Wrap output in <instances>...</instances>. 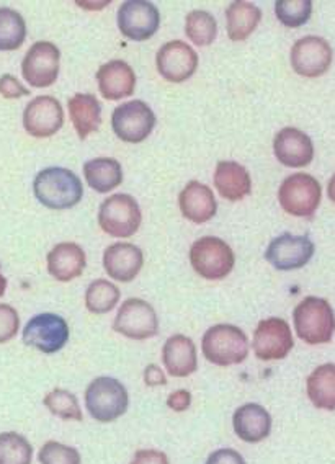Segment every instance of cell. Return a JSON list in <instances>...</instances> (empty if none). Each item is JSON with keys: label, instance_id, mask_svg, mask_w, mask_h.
I'll return each instance as SVG.
<instances>
[{"label": "cell", "instance_id": "obj_34", "mask_svg": "<svg viewBox=\"0 0 335 464\" xmlns=\"http://www.w3.org/2000/svg\"><path fill=\"white\" fill-rule=\"evenodd\" d=\"M43 404L48 407L51 414L56 415L62 420H76V422L82 420V411L79 406V401L76 394H72L71 391L56 388L46 394V398L43 399Z\"/></svg>", "mask_w": 335, "mask_h": 464}, {"label": "cell", "instance_id": "obj_38", "mask_svg": "<svg viewBox=\"0 0 335 464\" xmlns=\"http://www.w3.org/2000/svg\"><path fill=\"white\" fill-rule=\"evenodd\" d=\"M0 95L4 99H20V97L30 95V91L14 75L5 74L0 77Z\"/></svg>", "mask_w": 335, "mask_h": 464}, {"label": "cell", "instance_id": "obj_37", "mask_svg": "<svg viewBox=\"0 0 335 464\" xmlns=\"http://www.w3.org/2000/svg\"><path fill=\"white\" fill-rule=\"evenodd\" d=\"M20 329V315L10 304H0V343L14 339Z\"/></svg>", "mask_w": 335, "mask_h": 464}, {"label": "cell", "instance_id": "obj_39", "mask_svg": "<svg viewBox=\"0 0 335 464\" xmlns=\"http://www.w3.org/2000/svg\"><path fill=\"white\" fill-rule=\"evenodd\" d=\"M206 464H245V459L233 448H223L218 451H213Z\"/></svg>", "mask_w": 335, "mask_h": 464}, {"label": "cell", "instance_id": "obj_29", "mask_svg": "<svg viewBox=\"0 0 335 464\" xmlns=\"http://www.w3.org/2000/svg\"><path fill=\"white\" fill-rule=\"evenodd\" d=\"M306 391L311 402L318 409L334 412L335 409V365H321L308 376Z\"/></svg>", "mask_w": 335, "mask_h": 464}, {"label": "cell", "instance_id": "obj_9", "mask_svg": "<svg viewBox=\"0 0 335 464\" xmlns=\"http://www.w3.org/2000/svg\"><path fill=\"white\" fill-rule=\"evenodd\" d=\"M113 331L128 339L146 340L159 334V319L156 309L144 299H126L118 309Z\"/></svg>", "mask_w": 335, "mask_h": 464}, {"label": "cell", "instance_id": "obj_10", "mask_svg": "<svg viewBox=\"0 0 335 464\" xmlns=\"http://www.w3.org/2000/svg\"><path fill=\"white\" fill-rule=\"evenodd\" d=\"M24 343L46 355H53L69 342V325L66 319L53 313L32 317L24 329Z\"/></svg>", "mask_w": 335, "mask_h": 464}, {"label": "cell", "instance_id": "obj_31", "mask_svg": "<svg viewBox=\"0 0 335 464\" xmlns=\"http://www.w3.org/2000/svg\"><path fill=\"white\" fill-rule=\"evenodd\" d=\"M185 34L196 46H208L216 40L218 24L216 18L206 10H193L185 20Z\"/></svg>", "mask_w": 335, "mask_h": 464}, {"label": "cell", "instance_id": "obj_4", "mask_svg": "<svg viewBox=\"0 0 335 464\" xmlns=\"http://www.w3.org/2000/svg\"><path fill=\"white\" fill-rule=\"evenodd\" d=\"M128 406H129L128 391L115 378H110V376L95 378L85 391L87 412L97 422H115L121 415L126 414Z\"/></svg>", "mask_w": 335, "mask_h": 464}, {"label": "cell", "instance_id": "obj_30", "mask_svg": "<svg viewBox=\"0 0 335 464\" xmlns=\"http://www.w3.org/2000/svg\"><path fill=\"white\" fill-rule=\"evenodd\" d=\"M26 38V24L17 10L0 7V51H15Z\"/></svg>", "mask_w": 335, "mask_h": 464}, {"label": "cell", "instance_id": "obj_35", "mask_svg": "<svg viewBox=\"0 0 335 464\" xmlns=\"http://www.w3.org/2000/svg\"><path fill=\"white\" fill-rule=\"evenodd\" d=\"M312 14L311 0H278L275 15L288 28H300L310 22Z\"/></svg>", "mask_w": 335, "mask_h": 464}, {"label": "cell", "instance_id": "obj_25", "mask_svg": "<svg viewBox=\"0 0 335 464\" xmlns=\"http://www.w3.org/2000/svg\"><path fill=\"white\" fill-rule=\"evenodd\" d=\"M215 187L223 198L241 201L251 193V175L234 160H221L215 170Z\"/></svg>", "mask_w": 335, "mask_h": 464}, {"label": "cell", "instance_id": "obj_8", "mask_svg": "<svg viewBox=\"0 0 335 464\" xmlns=\"http://www.w3.org/2000/svg\"><path fill=\"white\" fill-rule=\"evenodd\" d=\"M156 126V113L143 100H131L115 108L111 115V128L121 141L138 144L152 133Z\"/></svg>", "mask_w": 335, "mask_h": 464}, {"label": "cell", "instance_id": "obj_32", "mask_svg": "<svg viewBox=\"0 0 335 464\" xmlns=\"http://www.w3.org/2000/svg\"><path fill=\"white\" fill-rule=\"evenodd\" d=\"M120 301L117 285L99 278L89 285L85 291V307L93 314H107Z\"/></svg>", "mask_w": 335, "mask_h": 464}, {"label": "cell", "instance_id": "obj_42", "mask_svg": "<svg viewBox=\"0 0 335 464\" xmlns=\"http://www.w3.org/2000/svg\"><path fill=\"white\" fill-rule=\"evenodd\" d=\"M144 382L151 388L156 386H166L168 384V378L166 373L160 370L158 365H149L144 370Z\"/></svg>", "mask_w": 335, "mask_h": 464}, {"label": "cell", "instance_id": "obj_41", "mask_svg": "<svg viewBox=\"0 0 335 464\" xmlns=\"http://www.w3.org/2000/svg\"><path fill=\"white\" fill-rule=\"evenodd\" d=\"M168 406L170 407L174 412H185L188 407L192 406V394H190V391H174V392L168 396Z\"/></svg>", "mask_w": 335, "mask_h": 464}, {"label": "cell", "instance_id": "obj_1", "mask_svg": "<svg viewBox=\"0 0 335 464\" xmlns=\"http://www.w3.org/2000/svg\"><path fill=\"white\" fill-rule=\"evenodd\" d=\"M34 197L50 209H69L81 203L84 187L72 170L64 167H48L34 177Z\"/></svg>", "mask_w": 335, "mask_h": 464}, {"label": "cell", "instance_id": "obj_3", "mask_svg": "<svg viewBox=\"0 0 335 464\" xmlns=\"http://www.w3.org/2000/svg\"><path fill=\"white\" fill-rule=\"evenodd\" d=\"M294 331L298 337L310 343H329L334 337V311L326 299L308 296L293 311Z\"/></svg>", "mask_w": 335, "mask_h": 464}, {"label": "cell", "instance_id": "obj_17", "mask_svg": "<svg viewBox=\"0 0 335 464\" xmlns=\"http://www.w3.org/2000/svg\"><path fill=\"white\" fill-rule=\"evenodd\" d=\"M156 64L166 81L182 83L196 72L198 54L187 43L174 40L160 46L156 56Z\"/></svg>", "mask_w": 335, "mask_h": 464}, {"label": "cell", "instance_id": "obj_23", "mask_svg": "<svg viewBox=\"0 0 335 464\" xmlns=\"http://www.w3.org/2000/svg\"><path fill=\"white\" fill-rule=\"evenodd\" d=\"M178 203L182 215L195 224L208 223L218 211V203L213 190L205 183L196 180L187 183V187L180 193Z\"/></svg>", "mask_w": 335, "mask_h": 464}, {"label": "cell", "instance_id": "obj_6", "mask_svg": "<svg viewBox=\"0 0 335 464\" xmlns=\"http://www.w3.org/2000/svg\"><path fill=\"white\" fill-rule=\"evenodd\" d=\"M143 221L138 201L126 193H117L105 199L99 209V224L111 237H131Z\"/></svg>", "mask_w": 335, "mask_h": 464}, {"label": "cell", "instance_id": "obj_36", "mask_svg": "<svg viewBox=\"0 0 335 464\" xmlns=\"http://www.w3.org/2000/svg\"><path fill=\"white\" fill-rule=\"evenodd\" d=\"M38 459L42 464H81V453L74 447L59 441H48L40 450Z\"/></svg>", "mask_w": 335, "mask_h": 464}, {"label": "cell", "instance_id": "obj_12", "mask_svg": "<svg viewBox=\"0 0 335 464\" xmlns=\"http://www.w3.org/2000/svg\"><path fill=\"white\" fill-rule=\"evenodd\" d=\"M118 28L133 42H146L158 34L160 26L159 9L146 0H128L118 9Z\"/></svg>", "mask_w": 335, "mask_h": 464}, {"label": "cell", "instance_id": "obj_11", "mask_svg": "<svg viewBox=\"0 0 335 464\" xmlns=\"http://www.w3.org/2000/svg\"><path fill=\"white\" fill-rule=\"evenodd\" d=\"M294 340L290 324L282 317H270L260 321L254 332L252 348L259 360L277 362L288 357L293 350Z\"/></svg>", "mask_w": 335, "mask_h": 464}, {"label": "cell", "instance_id": "obj_13", "mask_svg": "<svg viewBox=\"0 0 335 464\" xmlns=\"http://www.w3.org/2000/svg\"><path fill=\"white\" fill-rule=\"evenodd\" d=\"M61 51L50 42H36L26 51L22 63V72L26 82L34 89L51 87L58 81Z\"/></svg>", "mask_w": 335, "mask_h": 464}, {"label": "cell", "instance_id": "obj_2", "mask_svg": "<svg viewBox=\"0 0 335 464\" xmlns=\"http://www.w3.org/2000/svg\"><path fill=\"white\" fill-rule=\"evenodd\" d=\"M201 350L213 365H239L249 357V339L237 325L218 324L205 332Z\"/></svg>", "mask_w": 335, "mask_h": 464}, {"label": "cell", "instance_id": "obj_21", "mask_svg": "<svg viewBox=\"0 0 335 464\" xmlns=\"http://www.w3.org/2000/svg\"><path fill=\"white\" fill-rule=\"evenodd\" d=\"M85 252L76 242H61L48 254V272L58 282H72L84 274Z\"/></svg>", "mask_w": 335, "mask_h": 464}, {"label": "cell", "instance_id": "obj_27", "mask_svg": "<svg viewBox=\"0 0 335 464\" xmlns=\"http://www.w3.org/2000/svg\"><path fill=\"white\" fill-rule=\"evenodd\" d=\"M262 20V10L251 2L237 0L226 9L227 36L233 42H244L251 36Z\"/></svg>", "mask_w": 335, "mask_h": 464}, {"label": "cell", "instance_id": "obj_26", "mask_svg": "<svg viewBox=\"0 0 335 464\" xmlns=\"http://www.w3.org/2000/svg\"><path fill=\"white\" fill-rule=\"evenodd\" d=\"M69 116L81 140L97 131L101 125V105L92 93H76L67 100Z\"/></svg>", "mask_w": 335, "mask_h": 464}, {"label": "cell", "instance_id": "obj_28", "mask_svg": "<svg viewBox=\"0 0 335 464\" xmlns=\"http://www.w3.org/2000/svg\"><path fill=\"white\" fill-rule=\"evenodd\" d=\"M87 183L99 193L115 190L123 182V169L117 159L97 158L84 164Z\"/></svg>", "mask_w": 335, "mask_h": 464}, {"label": "cell", "instance_id": "obj_20", "mask_svg": "<svg viewBox=\"0 0 335 464\" xmlns=\"http://www.w3.org/2000/svg\"><path fill=\"white\" fill-rule=\"evenodd\" d=\"M99 89L107 100H121L131 97L136 87V74L133 67L121 59H113L99 69L97 72Z\"/></svg>", "mask_w": 335, "mask_h": 464}, {"label": "cell", "instance_id": "obj_40", "mask_svg": "<svg viewBox=\"0 0 335 464\" xmlns=\"http://www.w3.org/2000/svg\"><path fill=\"white\" fill-rule=\"evenodd\" d=\"M129 464H170L166 453L158 450H139L136 451L133 461Z\"/></svg>", "mask_w": 335, "mask_h": 464}, {"label": "cell", "instance_id": "obj_18", "mask_svg": "<svg viewBox=\"0 0 335 464\" xmlns=\"http://www.w3.org/2000/svg\"><path fill=\"white\" fill-rule=\"evenodd\" d=\"M143 266V250L134 244L117 242L109 246L103 252V268L110 278L117 282H133Z\"/></svg>", "mask_w": 335, "mask_h": 464}, {"label": "cell", "instance_id": "obj_43", "mask_svg": "<svg viewBox=\"0 0 335 464\" xmlns=\"http://www.w3.org/2000/svg\"><path fill=\"white\" fill-rule=\"evenodd\" d=\"M5 290H7V278L4 275H0V296H4Z\"/></svg>", "mask_w": 335, "mask_h": 464}, {"label": "cell", "instance_id": "obj_22", "mask_svg": "<svg viewBox=\"0 0 335 464\" xmlns=\"http://www.w3.org/2000/svg\"><path fill=\"white\" fill-rule=\"evenodd\" d=\"M162 362L168 374L176 378H187L198 370L196 347L193 340L182 334L168 337L162 348Z\"/></svg>", "mask_w": 335, "mask_h": 464}, {"label": "cell", "instance_id": "obj_5", "mask_svg": "<svg viewBox=\"0 0 335 464\" xmlns=\"http://www.w3.org/2000/svg\"><path fill=\"white\" fill-rule=\"evenodd\" d=\"M193 270L205 280H223L234 268L235 257L226 242L215 236L201 237L193 242L190 249Z\"/></svg>", "mask_w": 335, "mask_h": 464}, {"label": "cell", "instance_id": "obj_16", "mask_svg": "<svg viewBox=\"0 0 335 464\" xmlns=\"http://www.w3.org/2000/svg\"><path fill=\"white\" fill-rule=\"evenodd\" d=\"M64 125V111L59 100L42 95L32 100L24 111L26 133L34 138H51Z\"/></svg>", "mask_w": 335, "mask_h": 464}, {"label": "cell", "instance_id": "obj_19", "mask_svg": "<svg viewBox=\"0 0 335 464\" xmlns=\"http://www.w3.org/2000/svg\"><path fill=\"white\" fill-rule=\"evenodd\" d=\"M275 158L286 167L310 166L314 159V144L310 136L296 128H283L273 141Z\"/></svg>", "mask_w": 335, "mask_h": 464}, {"label": "cell", "instance_id": "obj_33", "mask_svg": "<svg viewBox=\"0 0 335 464\" xmlns=\"http://www.w3.org/2000/svg\"><path fill=\"white\" fill-rule=\"evenodd\" d=\"M34 447L17 431L0 433V464H32Z\"/></svg>", "mask_w": 335, "mask_h": 464}, {"label": "cell", "instance_id": "obj_15", "mask_svg": "<svg viewBox=\"0 0 335 464\" xmlns=\"http://www.w3.org/2000/svg\"><path fill=\"white\" fill-rule=\"evenodd\" d=\"M334 51L330 44L319 36H304L292 48V67L302 77H319L332 66Z\"/></svg>", "mask_w": 335, "mask_h": 464}, {"label": "cell", "instance_id": "obj_14", "mask_svg": "<svg viewBox=\"0 0 335 464\" xmlns=\"http://www.w3.org/2000/svg\"><path fill=\"white\" fill-rule=\"evenodd\" d=\"M314 250V242L308 236H293L286 232L270 242L265 250V258L277 270L290 272L310 264Z\"/></svg>", "mask_w": 335, "mask_h": 464}, {"label": "cell", "instance_id": "obj_24", "mask_svg": "<svg viewBox=\"0 0 335 464\" xmlns=\"http://www.w3.org/2000/svg\"><path fill=\"white\" fill-rule=\"evenodd\" d=\"M235 435L245 443H260L272 433V415L260 404H244L233 417Z\"/></svg>", "mask_w": 335, "mask_h": 464}, {"label": "cell", "instance_id": "obj_7", "mask_svg": "<svg viewBox=\"0 0 335 464\" xmlns=\"http://www.w3.org/2000/svg\"><path fill=\"white\" fill-rule=\"evenodd\" d=\"M322 198V188L316 177L294 174L286 177L278 190V201L288 215L310 218L316 213Z\"/></svg>", "mask_w": 335, "mask_h": 464}]
</instances>
